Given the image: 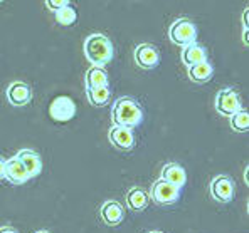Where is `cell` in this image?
<instances>
[{"instance_id":"1","label":"cell","mask_w":249,"mask_h":233,"mask_svg":"<svg viewBox=\"0 0 249 233\" xmlns=\"http://www.w3.org/2000/svg\"><path fill=\"white\" fill-rule=\"evenodd\" d=\"M83 52L84 57L91 62V65L103 67L108 62H111L113 56H115V47H113V42L105 34L94 32V34H89L84 39Z\"/></svg>"},{"instance_id":"2","label":"cell","mask_w":249,"mask_h":233,"mask_svg":"<svg viewBox=\"0 0 249 233\" xmlns=\"http://www.w3.org/2000/svg\"><path fill=\"white\" fill-rule=\"evenodd\" d=\"M111 119L113 124L123 127H135L143 119V111L142 106L130 96H123L113 103L111 106Z\"/></svg>"},{"instance_id":"3","label":"cell","mask_w":249,"mask_h":233,"mask_svg":"<svg viewBox=\"0 0 249 233\" xmlns=\"http://www.w3.org/2000/svg\"><path fill=\"white\" fill-rule=\"evenodd\" d=\"M168 39L177 46H189V44L196 42L197 39V27L190 19L180 17V19L174 20L172 25L168 27Z\"/></svg>"},{"instance_id":"4","label":"cell","mask_w":249,"mask_h":233,"mask_svg":"<svg viewBox=\"0 0 249 233\" xmlns=\"http://www.w3.org/2000/svg\"><path fill=\"white\" fill-rule=\"evenodd\" d=\"M148 195H150V200L155 202L157 205L168 206V205H174L178 200L180 190L160 178V180H157L155 183L152 185V190L148 191Z\"/></svg>"},{"instance_id":"5","label":"cell","mask_w":249,"mask_h":233,"mask_svg":"<svg viewBox=\"0 0 249 233\" xmlns=\"http://www.w3.org/2000/svg\"><path fill=\"white\" fill-rule=\"evenodd\" d=\"M215 109L219 114L231 118L234 112H237L241 109V96L236 89L232 87H224L217 93L215 96Z\"/></svg>"},{"instance_id":"6","label":"cell","mask_w":249,"mask_h":233,"mask_svg":"<svg viewBox=\"0 0 249 233\" xmlns=\"http://www.w3.org/2000/svg\"><path fill=\"white\" fill-rule=\"evenodd\" d=\"M209 190H211L212 198L221 203L232 202V198L236 196V185H234V181L231 180L229 176H226V174L215 176L214 180L211 181Z\"/></svg>"},{"instance_id":"7","label":"cell","mask_w":249,"mask_h":233,"mask_svg":"<svg viewBox=\"0 0 249 233\" xmlns=\"http://www.w3.org/2000/svg\"><path fill=\"white\" fill-rule=\"evenodd\" d=\"M49 114L54 121H59V123L71 121L76 116V103L68 96L56 97L49 106Z\"/></svg>"},{"instance_id":"8","label":"cell","mask_w":249,"mask_h":233,"mask_svg":"<svg viewBox=\"0 0 249 233\" xmlns=\"http://www.w3.org/2000/svg\"><path fill=\"white\" fill-rule=\"evenodd\" d=\"M133 59L138 67L153 69L160 61V52L153 44L143 42L137 46V49H135V52H133Z\"/></svg>"},{"instance_id":"9","label":"cell","mask_w":249,"mask_h":233,"mask_svg":"<svg viewBox=\"0 0 249 233\" xmlns=\"http://www.w3.org/2000/svg\"><path fill=\"white\" fill-rule=\"evenodd\" d=\"M5 96H7V101H9L12 106L22 108V106H27L32 101V89H31V86L25 84V82L14 81L7 87Z\"/></svg>"},{"instance_id":"10","label":"cell","mask_w":249,"mask_h":233,"mask_svg":"<svg viewBox=\"0 0 249 233\" xmlns=\"http://www.w3.org/2000/svg\"><path fill=\"white\" fill-rule=\"evenodd\" d=\"M108 140L113 146L122 149V151H130L135 146V134L130 127L113 124L108 131Z\"/></svg>"},{"instance_id":"11","label":"cell","mask_w":249,"mask_h":233,"mask_svg":"<svg viewBox=\"0 0 249 233\" xmlns=\"http://www.w3.org/2000/svg\"><path fill=\"white\" fill-rule=\"evenodd\" d=\"M100 217L108 227H118L124 220V208L120 202L116 200H108L101 205Z\"/></svg>"},{"instance_id":"12","label":"cell","mask_w":249,"mask_h":233,"mask_svg":"<svg viewBox=\"0 0 249 233\" xmlns=\"http://www.w3.org/2000/svg\"><path fill=\"white\" fill-rule=\"evenodd\" d=\"M3 178L10 181L14 185H22L29 180L27 171H25L24 165L20 163V159L17 156L5 159V166H3Z\"/></svg>"},{"instance_id":"13","label":"cell","mask_w":249,"mask_h":233,"mask_svg":"<svg viewBox=\"0 0 249 233\" xmlns=\"http://www.w3.org/2000/svg\"><path fill=\"white\" fill-rule=\"evenodd\" d=\"M16 156L20 159L22 165H24L25 171H27L29 180H31V178H36L37 174H41V171H42V159H41V156H39L36 151H32V149H20V151L17 153Z\"/></svg>"},{"instance_id":"14","label":"cell","mask_w":249,"mask_h":233,"mask_svg":"<svg viewBox=\"0 0 249 233\" xmlns=\"http://www.w3.org/2000/svg\"><path fill=\"white\" fill-rule=\"evenodd\" d=\"M162 180H165L167 183L174 185L180 190L182 186L187 183V173L178 163H167L162 168V174H160Z\"/></svg>"},{"instance_id":"15","label":"cell","mask_w":249,"mask_h":233,"mask_svg":"<svg viewBox=\"0 0 249 233\" xmlns=\"http://www.w3.org/2000/svg\"><path fill=\"white\" fill-rule=\"evenodd\" d=\"M180 59H182V64L190 67V65H194L197 62L207 61V50H206V47L200 46L199 42H192L182 49Z\"/></svg>"},{"instance_id":"16","label":"cell","mask_w":249,"mask_h":233,"mask_svg":"<svg viewBox=\"0 0 249 233\" xmlns=\"http://www.w3.org/2000/svg\"><path fill=\"white\" fill-rule=\"evenodd\" d=\"M150 203V195L148 191L143 188L133 186L126 191V206L133 212H142L148 206Z\"/></svg>"},{"instance_id":"17","label":"cell","mask_w":249,"mask_h":233,"mask_svg":"<svg viewBox=\"0 0 249 233\" xmlns=\"http://www.w3.org/2000/svg\"><path fill=\"white\" fill-rule=\"evenodd\" d=\"M84 82H86V89H94L100 86H108V72L105 67H96L91 65L84 74Z\"/></svg>"},{"instance_id":"18","label":"cell","mask_w":249,"mask_h":233,"mask_svg":"<svg viewBox=\"0 0 249 233\" xmlns=\"http://www.w3.org/2000/svg\"><path fill=\"white\" fill-rule=\"evenodd\" d=\"M212 72H214V67L209 61H202V62H197L190 67H187V74L192 79L194 82H206L211 79Z\"/></svg>"},{"instance_id":"19","label":"cell","mask_w":249,"mask_h":233,"mask_svg":"<svg viewBox=\"0 0 249 233\" xmlns=\"http://www.w3.org/2000/svg\"><path fill=\"white\" fill-rule=\"evenodd\" d=\"M86 97L91 106L101 108L105 104H108L109 99H111V89H109V86H100V87H94V89H86Z\"/></svg>"},{"instance_id":"20","label":"cell","mask_w":249,"mask_h":233,"mask_svg":"<svg viewBox=\"0 0 249 233\" xmlns=\"http://www.w3.org/2000/svg\"><path fill=\"white\" fill-rule=\"evenodd\" d=\"M231 127L237 133H248L249 131V112L246 109L241 108L237 112H234L232 116L229 118Z\"/></svg>"},{"instance_id":"21","label":"cell","mask_w":249,"mask_h":233,"mask_svg":"<svg viewBox=\"0 0 249 233\" xmlns=\"http://www.w3.org/2000/svg\"><path fill=\"white\" fill-rule=\"evenodd\" d=\"M54 14H56L57 24H61V25H72L78 20V12H76V9L71 3H66L64 7H61V9Z\"/></svg>"},{"instance_id":"22","label":"cell","mask_w":249,"mask_h":233,"mask_svg":"<svg viewBox=\"0 0 249 233\" xmlns=\"http://www.w3.org/2000/svg\"><path fill=\"white\" fill-rule=\"evenodd\" d=\"M66 3H69L68 0H46V7L53 12H57L61 7H64Z\"/></svg>"},{"instance_id":"23","label":"cell","mask_w":249,"mask_h":233,"mask_svg":"<svg viewBox=\"0 0 249 233\" xmlns=\"http://www.w3.org/2000/svg\"><path fill=\"white\" fill-rule=\"evenodd\" d=\"M0 233H19L17 228L10 227V225H5V227H0Z\"/></svg>"},{"instance_id":"24","label":"cell","mask_w":249,"mask_h":233,"mask_svg":"<svg viewBox=\"0 0 249 233\" xmlns=\"http://www.w3.org/2000/svg\"><path fill=\"white\" fill-rule=\"evenodd\" d=\"M248 17H249V7L246 5V9L243 10V27H248Z\"/></svg>"},{"instance_id":"25","label":"cell","mask_w":249,"mask_h":233,"mask_svg":"<svg viewBox=\"0 0 249 233\" xmlns=\"http://www.w3.org/2000/svg\"><path fill=\"white\" fill-rule=\"evenodd\" d=\"M243 44H244V46H246L248 47V27H244L243 29Z\"/></svg>"},{"instance_id":"26","label":"cell","mask_w":249,"mask_h":233,"mask_svg":"<svg viewBox=\"0 0 249 233\" xmlns=\"http://www.w3.org/2000/svg\"><path fill=\"white\" fill-rule=\"evenodd\" d=\"M3 166H5V159L0 156V180L3 178Z\"/></svg>"},{"instance_id":"27","label":"cell","mask_w":249,"mask_h":233,"mask_svg":"<svg viewBox=\"0 0 249 233\" xmlns=\"http://www.w3.org/2000/svg\"><path fill=\"white\" fill-rule=\"evenodd\" d=\"M244 181L248 183V166H246V171H244Z\"/></svg>"},{"instance_id":"28","label":"cell","mask_w":249,"mask_h":233,"mask_svg":"<svg viewBox=\"0 0 249 233\" xmlns=\"http://www.w3.org/2000/svg\"><path fill=\"white\" fill-rule=\"evenodd\" d=\"M36 233H51V232H47V230H39V232H36Z\"/></svg>"},{"instance_id":"29","label":"cell","mask_w":249,"mask_h":233,"mask_svg":"<svg viewBox=\"0 0 249 233\" xmlns=\"http://www.w3.org/2000/svg\"><path fill=\"white\" fill-rule=\"evenodd\" d=\"M150 233H162V232H150Z\"/></svg>"}]
</instances>
